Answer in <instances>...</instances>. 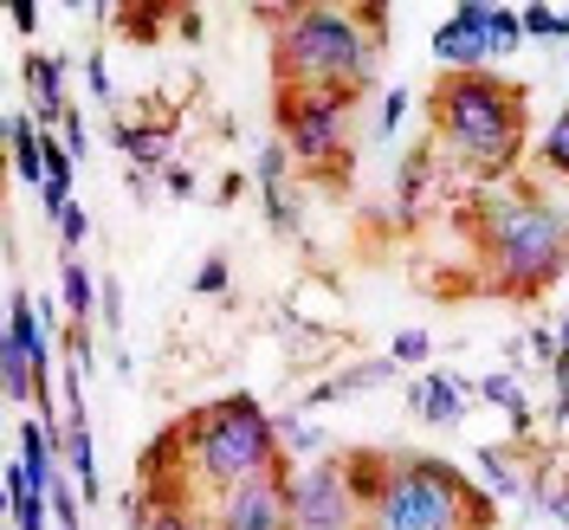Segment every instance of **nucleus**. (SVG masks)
<instances>
[{"mask_svg": "<svg viewBox=\"0 0 569 530\" xmlns=\"http://www.w3.org/2000/svg\"><path fill=\"white\" fill-rule=\"evenodd\" d=\"M142 498H149V504H142V518L130 530H201L181 492H142Z\"/></svg>", "mask_w": 569, "mask_h": 530, "instance_id": "412c9836", "label": "nucleus"}, {"mask_svg": "<svg viewBox=\"0 0 569 530\" xmlns=\"http://www.w3.org/2000/svg\"><path fill=\"white\" fill-rule=\"evenodd\" d=\"M291 479H298V466L279 460L272 472H259L233 492H213L208 530H298L291 524Z\"/></svg>", "mask_w": 569, "mask_h": 530, "instance_id": "6e6552de", "label": "nucleus"}, {"mask_svg": "<svg viewBox=\"0 0 569 530\" xmlns=\"http://www.w3.org/2000/svg\"><path fill=\"white\" fill-rule=\"evenodd\" d=\"M427 123H433V149L453 156L460 169L479 176V188L518 169L525 156V91L498 71H440V84L427 91Z\"/></svg>", "mask_w": 569, "mask_h": 530, "instance_id": "f03ea898", "label": "nucleus"}, {"mask_svg": "<svg viewBox=\"0 0 569 530\" xmlns=\"http://www.w3.org/2000/svg\"><path fill=\"white\" fill-rule=\"evenodd\" d=\"M486 20H492V0H460V7L433 27V59L447 71H486L498 59L492 39H486Z\"/></svg>", "mask_w": 569, "mask_h": 530, "instance_id": "1a4fd4ad", "label": "nucleus"}, {"mask_svg": "<svg viewBox=\"0 0 569 530\" xmlns=\"http://www.w3.org/2000/svg\"><path fill=\"white\" fill-rule=\"evenodd\" d=\"M272 427H279V447L291 466H318L323 460V427L305 421V408H284V414H272Z\"/></svg>", "mask_w": 569, "mask_h": 530, "instance_id": "a211bd4d", "label": "nucleus"}, {"mask_svg": "<svg viewBox=\"0 0 569 530\" xmlns=\"http://www.w3.org/2000/svg\"><path fill=\"white\" fill-rule=\"evenodd\" d=\"M291 524L298 530H362V498H356L343 453H323L318 466H298L291 479Z\"/></svg>", "mask_w": 569, "mask_h": 530, "instance_id": "0eeeda50", "label": "nucleus"}, {"mask_svg": "<svg viewBox=\"0 0 569 530\" xmlns=\"http://www.w3.org/2000/svg\"><path fill=\"white\" fill-rule=\"evenodd\" d=\"M486 39H492L498 59H511V52L525 46V7H492V20H486Z\"/></svg>", "mask_w": 569, "mask_h": 530, "instance_id": "4be33fe9", "label": "nucleus"}, {"mask_svg": "<svg viewBox=\"0 0 569 530\" xmlns=\"http://www.w3.org/2000/svg\"><path fill=\"white\" fill-rule=\"evenodd\" d=\"M110 142L130 156V169H137V176L162 181L169 149H176V123H137V117H117V123H110Z\"/></svg>", "mask_w": 569, "mask_h": 530, "instance_id": "9b49d317", "label": "nucleus"}, {"mask_svg": "<svg viewBox=\"0 0 569 530\" xmlns=\"http://www.w3.org/2000/svg\"><path fill=\"white\" fill-rule=\"evenodd\" d=\"M408 414H427V376H415V382H408Z\"/></svg>", "mask_w": 569, "mask_h": 530, "instance_id": "f704fd0d", "label": "nucleus"}, {"mask_svg": "<svg viewBox=\"0 0 569 530\" xmlns=\"http://www.w3.org/2000/svg\"><path fill=\"white\" fill-rule=\"evenodd\" d=\"M259 201H266V220H272V233H298V220H305V201H298V176H291V156H284V142H266L259 149Z\"/></svg>", "mask_w": 569, "mask_h": 530, "instance_id": "9d476101", "label": "nucleus"}, {"mask_svg": "<svg viewBox=\"0 0 569 530\" xmlns=\"http://www.w3.org/2000/svg\"><path fill=\"white\" fill-rule=\"evenodd\" d=\"M427 356H433V337H427V330H401V337L389 343L395 369H401V362H427Z\"/></svg>", "mask_w": 569, "mask_h": 530, "instance_id": "393cba45", "label": "nucleus"}, {"mask_svg": "<svg viewBox=\"0 0 569 530\" xmlns=\"http://www.w3.org/2000/svg\"><path fill=\"white\" fill-rule=\"evenodd\" d=\"M162 188L188 201V194H194V169H188V162H169V169H162Z\"/></svg>", "mask_w": 569, "mask_h": 530, "instance_id": "7c9ffc66", "label": "nucleus"}, {"mask_svg": "<svg viewBox=\"0 0 569 530\" xmlns=\"http://www.w3.org/2000/svg\"><path fill=\"white\" fill-rule=\"evenodd\" d=\"M531 511H543V518H557V524H569V472H557L550 460H537L531 472V498H525Z\"/></svg>", "mask_w": 569, "mask_h": 530, "instance_id": "aec40b11", "label": "nucleus"}, {"mask_svg": "<svg viewBox=\"0 0 569 530\" xmlns=\"http://www.w3.org/2000/svg\"><path fill=\"white\" fill-rule=\"evenodd\" d=\"M7 20H13L20 33H33V27H39V7H33V0H13V7H7Z\"/></svg>", "mask_w": 569, "mask_h": 530, "instance_id": "473e14b6", "label": "nucleus"}, {"mask_svg": "<svg viewBox=\"0 0 569 530\" xmlns=\"http://www.w3.org/2000/svg\"><path fill=\"white\" fill-rule=\"evenodd\" d=\"M479 401H492L498 414L511 421V440H531L537 414H531V401H525V382H518L511 369H492V376H479Z\"/></svg>", "mask_w": 569, "mask_h": 530, "instance_id": "2eb2a0df", "label": "nucleus"}, {"mask_svg": "<svg viewBox=\"0 0 569 530\" xmlns=\"http://www.w3.org/2000/svg\"><path fill=\"white\" fill-rule=\"evenodd\" d=\"M525 350L543 356V362H557V350H563V343H557V323H550V330H531V337H525Z\"/></svg>", "mask_w": 569, "mask_h": 530, "instance_id": "2f4dec72", "label": "nucleus"}, {"mask_svg": "<svg viewBox=\"0 0 569 530\" xmlns=\"http://www.w3.org/2000/svg\"><path fill=\"white\" fill-rule=\"evenodd\" d=\"M472 240H479V266L492 291L505 298H537L563 279L569 266V213L543 201L537 188H472L466 201Z\"/></svg>", "mask_w": 569, "mask_h": 530, "instance_id": "f257e3e1", "label": "nucleus"}, {"mask_svg": "<svg viewBox=\"0 0 569 530\" xmlns=\"http://www.w3.org/2000/svg\"><path fill=\"white\" fill-rule=\"evenodd\" d=\"M382 382H395V362L389 356H362V362L337 369L330 382H318V389L305 394V414L311 408H330V401H350V394H369V389H382Z\"/></svg>", "mask_w": 569, "mask_h": 530, "instance_id": "ddd939ff", "label": "nucleus"}, {"mask_svg": "<svg viewBox=\"0 0 569 530\" xmlns=\"http://www.w3.org/2000/svg\"><path fill=\"white\" fill-rule=\"evenodd\" d=\"M492 498L433 453H395L382 492L362 504V530H492Z\"/></svg>", "mask_w": 569, "mask_h": 530, "instance_id": "20e7f679", "label": "nucleus"}, {"mask_svg": "<svg viewBox=\"0 0 569 530\" xmlns=\"http://www.w3.org/2000/svg\"><path fill=\"white\" fill-rule=\"evenodd\" d=\"M176 433L188 447V479H201L208 492H233V486H247V479H259V472H272L284 460L279 427L247 389L194 408Z\"/></svg>", "mask_w": 569, "mask_h": 530, "instance_id": "39448f33", "label": "nucleus"}, {"mask_svg": "<svg viewBox=\"0 0 569 530\" xmlns=\"http://www.w3.org/2000/svg\"><path fill=\"white\" fill-rule=\"evenodd\" d=\"M433 181H440V149H433V142H415V149L401 156V169H395V213L415 220Z\"/></svg>", "mask_w": 569, "mask_h": 530, "instance_id": "4468645a", "label": "nucleus"}, {"mask_svg": "<svg viewBox=\"0 0 569 530\" xmlns=\"http://www.w3.org/2000/svg\"><path fill=\"white\" fill-rule=\"evenodd\" d=\"M27 91H33L39 130H59V123L71 117V104H66V52H33V59H27Z\"/></svg>", "mask_w": 569, "mask_h": 530, "instance_id": "f8f14e48", "label": "nucleus"}, {"mask_svg": "<svg viewBox=\"0 0 569 530\" xmlns=\"http://www.w3.org/2000/svg\"><path fill=\"white\" fill-rule=\"evenodd\" d=\"M401 117H408V91H389L382 110H376V137H395V130H401Z\"/></svg>", "mask_w": 569, "mask_h": 530, "instance_id": "cd10ccee", "label": "nucleus"}, {"mask_svg": "<svg viewBox=\"0 0 569 530\" xmlns=\"http://www.w3.org/2000/svg\"><path fill=\"white\" fill-rule=\"evenodd\" d=\"M84 91H91L98 104H110V98H117V84H110V66H104V52H91V59H84Z\"/></svg>", "mask_w": 569, "mask_h": 530, "instance_id": "bb28decb", "label": "nucleus"}, {"mask_svg": "<svg viewBox=\"0 0 569 530\" xmlns=\"http://www.w3.org/2000/svg\"><path fill=\"white\" fill-rule=\"evenodd\" d=\"M104 330H123V284L104 272Z\"/></svg>", "mask_w": 569, "mask_h": 530, "instance_id": "c756f323", "label": "nucleus"}, {"mask_svg": "<svg viewBox=\"0 0 569 530\" xmlns=\"http://www.w3.org/2000/svg\"><path fill=\"white\" fill-rule=\"evenodd\" d=\"M91 240V213L84 208H66L59 213V247H66V259H78V247Z\"/></svg>", "mask_w": 569, "mask_h": 530, "instance_id": "b1692460", "label": "nucleus"}, {"mask_svg": "<svg viewBox=\"0 0 569 530\" xmlns=\"http://www.w3.org/2000/svg\"><path fill=\"white\" fill-rule=\"evenodd\" d=\"M537 162H543L550 176H569V104L550 117V130H543V142H537Z\"/></svg>", "mask_w": 569, "mask_h": 530, "instance_id": "5701e85b", "label": "nucleus"}, {"mask_svg": "<svg viewBox=\"0 0 569 530\" xmlns=\"http://www.w3.org/2000/svg\"><path fill=\"white\" fill-rule=\"evenodd\" d=\"M472 382H466V376H453V369H433V376H427V414L421 421H433V427H453L466 414V408H472Z\"/></svg>", "mask_w": 569, "mask_h": 530, "instance_id": "f3484780", "label": "nucleus"}, {"mask_svg": "<svg viewBox=\"0 0 569 530\" xmlns=\"http://www.w3.org/2000/svg\"><path fill=\"white\" fill-rule=\"evenodd\" d=\"M227 279H233V266H227L220 252H208V259H201V272H194V291H201V298H220Z\"/></svg>", "mask_w": 569, "mask_h": 530, "instance_id": "a878e982", "label": "nucleus"}, {"mask_svg": "<svg viewBox=\"0 0 569 530\" xmlns=\"http://www.w3.org/2000/svg\"><path fill=\"white\" fill-rule=\"evenodd\" d=\"M382 66V33L362 7H305L272 33V78L279 91H369Z\"/></svg>", "mask_w": 569, "mask_h": 530, "instance_id": "7ed1b4c3", "label": "nucleus"}, {"mask_svg": "<svg viewBox=\"0 0 569 530\" xmlns=\"http://www.w3.org/2000/svg\"><path fill=\"white\" fill-rule=\"evenodd\" d=\"M362 91H279L272 98V123H279V142L291 156V169L305 176L337 181L356 156V130L350 110Z\"/></svg>", "mask_w": 569, "mask_h": 530, "instance_id": "423d86ee", "label": "nucleus"}, {"mask_svg": "<svg viewBox=\"0 0 569 530\" xmlns=\"http://www.w3.org/2000/svg\"><path fill=\"white\" fill-rule=\"evenodd\" d=\"M59 142H66L71 156H84V149H91V130H84V117H78V110H71L66 123H59Z\"/></svg>", "mask_w": 569, "mask_h": 530, "instance_id": "c85d7f7f", "label": "nucleus"}, {"mask_svg": "<svg viewBox=\"0 0 569 530\" xmlns=\"http://www.w3.org/2000/svg\"><path fill=\"white\" fill-rule=\"evenodd\" d=\"M550 421L569 427V382H557V394H550Z\"/></svg>", "mask_w": 569, "mask_h": 530, "instance_id": "72a5a7b5", "label": "nucleus"}, {"mask_svg": "<svg viewBox=\"0 0 569 530\" xmlns=\"http://www.w3.org/2000/svg\"><path fill=\"white\" fill-rule=\"evenodd\" d=\"M59 304H66V323H91V311L104 304V272H91L84 259H66L59 266Z\"/></svg>", "mask_w": 569, "mask_h": 530, "instance_id": "dca6fc26", "label": "nucleus"}, {"mask_svg": "<svg viewBox=\"0 0 569 530\" xmlns=\"http://www.w3.org/2000/svg\"><path fill=\"white\" fill-rule=\"evenodd\" d=\"M472 460H479V472H486L492 498H531V472H518V460H511L505 447H479Z\"/></svg>", "mask_w": 569, "mask_h": 530, "instance_id": "6ab92c4d", "label": "nucleus"}]
</instances>
